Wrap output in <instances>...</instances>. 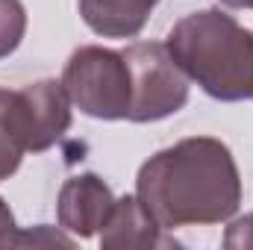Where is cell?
I'll use <instances>...</instances> for the list:
<instances>
[{
  "instance_id": "1",
  "label": "cell",
  "mask_w": 253,
  "mask_h": 250,
  "mask_svg": "<svg viewBox=\"0 0 253 250\" xmlns=\"http://www.w3.org/2000/svg\"><path fill=\"white\" fill-rule=\"evenodd\" d=\"M135 197L162 230L209 227L239 212L242 177L221 138L189 135L138 168Z\"/></svg>"
},
{
  "instance_id": "2",
  "label": "cell",
  "mask_w": 253,
  "mask_h": 250,
  "mask_svg": "<svg viewBox=\"0 0 253 250\" xmlns=\"http://www.w3.org/2000/svg\"><path fill=\"white\" fill-rule=\"evenodd\" d=\"M171 59L209 97L239 103L253 97V33L221 9L180 18L165 42Z\"/></svg>"
},
{
  "instance_id": "3",
  "label": "cell",
  "mask_w": 253,
  "mask_h": 250,
  "mask_svg": "<svg viewBox=\"0 0 253 250\" xmlns=\"http://www.w3.org/2000/svg\"><path fill=\"white\" fill-rule=\"evenodd\" d=\"M62 85L71 103L97 121H126L129 118V65L121 50L100 44L77 47L62 71Z\"/></svg>"
},
{
  "instance_id": "4",
  "label": "cell",
  "mask_w": 253,
  "mask_h": 250,
  "mask_svg": "<svg viewBox=\"0 0 253 250\" xmlns=\"http://www.w3.org/2000/svg\"><path fill=\"white\" fill-rule=\"evenodd\" d=\"M124 53L129 65V118L132 124H153L177 115L189 103V77L159 42H135Z\"/></svg>"
},
{
  "instance_id": "5",
  "label": "cell",
  "mask_w": 253,
  "mask_h": 250,
  "mask_svg": "<svg viewBox=\"0 0 253 250\" xmlns=\"http://www.w3.org/2000/svg\"><path fill=\"white\" fill-rule=\"evenodd\" d=\"M71 106L62 80H39L15 91V118L27 153L53 147L71 129Z\"/></svg>"
},
{
  "instance_id": "6",
  "label": "cell",
  "mask_w": 253,
  "mask_h": 250,
  "mask_svg": "<svg viewBox=\"0 0 253 250\" xmlns=\"http://www.w3.org/2000/svg\"><path fill=\"white\" fill-rule=\"evenodd\" d=\"M115 194L97 174H77L65 180L56 200V218L68 236L74 239H91L100 236L103 224L109 221L115 209Z\"/></svg>"
},
{
  "instance_id": "7",
  "label": "cell",
  "mask_w": 253,
  "mask_h": 250,
  "mask_svg": "<svg viewBox=\"0 0 253 250\" xmlns=\"http://www.w3.org/2000/svg\"><path fill=\"white\" fill-rule=\"evenodd\" d=\"M162 227L150 218V212L141 206L135 194H124L115 200V209L109 221L100 230V248L106 250H147L171 245L162 239Z\"/></svg>"
},
{
  "instance_id": "8",
  "label": "cell",
  "mask_w": 253,
  "mask_h": 250,
  "mask_svg": "<svg viewBox=\"0 0 253 250\" xmlns=\"http://www.w3.org/2000/svg\"><path fill=\"white\" fill-rule=\"evenodd\" d=\"M159 0H80L85 27L103 39H135Z\"/></svg>"
},
{
  "instance_id": "9",
  "label": "cell",
  "mask_w": 253,
  "mask_h": 250,
  "mask_svg": "<svg viewBox=\"0 0 253 250\" xmlns=\"http://www.w3.org/2000/svg\"><path fill=\"white\" fill-rule=\"evenodd\" d=\"M24 138L15 118V91L0 88V183L9 180L24 162Z\"/></svg>"
},
{
  "instance_id": "10",
  "label": "cell",
  "mask_w": 253,
  "mask_h": 250,
  "mask_svg": "<svg viewBox=\"0 0 253 250\" xmlns=\"http://www.w3.org/2000/svg\"><path fill=\"white\" fill-rule=\"evenodd\" d=\"M27 33V9L21 0H0V59L12 56Z\"/></svg>"
},
{
  "instance_id": "11",
  "label": "cell",
  "mask_w": 253,
  "mask_h": 250,
  "mask_svg": "<svg viewBox=\"0 0 253 250\" xmlns=\"http://www.w3.org/2000/svg\"><path fill=\"white\" fill-rule=\"evenodd\" d=\"M224 248L227 250H253V212L230 221L224 233Z\"/></svg>"
},
{
  "instance_id": "12",
  "label": "cell",
  "mask_w": 253,
  "mask_h": 250,
  "mask_svg": "<svg viewBox=\"0 0 253 250\" xmlns=\"http://www.w3.org/2000/svg\"><path fill=\"white\" fill-rule=\"evenodd\" d=\"M18 239H21V227L15 224L9 203L0 197V248H18Z\"/></svg>"
},
{
  "instance_id": "13",
  "label": "cell",
  "mask_w": 253,
  "mask_h": 250,
  "mask_svg": "<svg viewBox=\"0 0 253 250\" xmlns=\"http://www.w3.org/2000/svg\"><path fill=\"white\" fill-rule=\"evenodd\" d=\"M230 9H253V0H221Z\"/></svg>"
}]
</instances>
